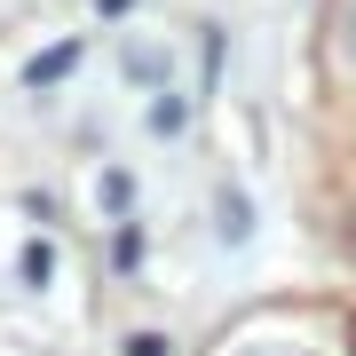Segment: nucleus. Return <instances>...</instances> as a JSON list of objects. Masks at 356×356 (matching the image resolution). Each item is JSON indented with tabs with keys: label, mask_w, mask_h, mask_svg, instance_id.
I'll use <instances>...</instances> for the list:
<instances>
[{
	"label": "nucleus",
	"mask_w": 356,
	"mask_h": 356,
	"mask_svg": "<svg viewBox=\"0 0 356 356\" xmlns=\"http://www.w3.org/2000/svg\"><path fill=\"white\" fill-rule=\"evenodd\" d=\"M79 56H88L79 40H56V48H40L32 64H24V88H56L64 72H79Z\"/></svg>",
	"instance_id": "1"
},
{
	"label": "nucleus",
	"mask_w": 356,
	"mask_h": 356,
	"mask_svg": "<svg viewBox=\"0 0 356 356\" xmlns=\"http://www.w3.org/2000/svg\"><path fill=\"white\" fill-rule=\"evenodd\" d=\"M95 198H103V214H119V222H127V206H135V175H127V166H111V175L95 182Z\"/></svg>",
	"instance_id": "2"
},
{
	"label": "nucleus",
	"mask_w": 356,
	"mask_h": 356,
	"mask_svg": "<svg viewBox=\"0 0 356 356\" xmlns=\"http://www.w3.org/2000/svg\"><path fill=\"white\" fill-rule=\"evenodd\" d=\"M111 269H143V229H135V222H119V238H111Z\"/></svg>",
	"instance_id": "3"
},
{
	"label": "nucleus",
	"mask_w": 356,
	"mask_h": 356,
	"mask_svg": "<svg viewBox=\"0 0 356 356\" xmlns=\"http://www.w3.org/2000/svg\"><path fill=\"white\" fill-rule=\"evenodd\" d=\"M127 79L159 88V79H166V56H159V48H127Z\"/></svg>",
	"instance_id": "4"
},
{
	"label": "nucleus",
	"mask_w": 356,
	"mask_h": 356,
	"mask_svg": "<svg viewBox=\"0 0 356 356\" xmlns=\"http://www.w3.org/2000/svg\"><path fill=\"white\" fill-rule=\"evenodd\" d=\"M222 238H229V245L245 238V198H238V191H222Z\"/></svg>",
	"instance_id": "5"
},
{
	"label": "nucleus",
	"mask_w": 356,
	"mask_h": 356,
	"mask_svg": "<svg viewBox=\"0 0 356 356\" xmlns=\"http://www.w3.org/2000/svg\"><path fill=\"white\" fill-rule=\"evenodd\" d=\"M48 269H56L48 245H24V285H48Z\"/></svg>",
	"instance_id": "6"
},
{
	"label": "nucleus",
	"mask_w": 356,
	"mask_h": 356,
	"mask_svg": "<svg viewBox=\"0 0 356 356\" xmlns=\"http://www.w3.org/2000/svg\"><path fill=\"white\" fill-rule=\"evenodd\" d=\"M119 356H166V332H127V348Z\"/></svg>",
	"instance_id": "7"
},
{
	"label": "nucleus",
	"mask_w": 356,
	"mask_h": 356,
	"mask_svg": "<svg viewBox=\"0 0 356 356\" xmlns=\"http://www.w3.org/2000/svg\"><path fill=\"white\" fill-rule=\"evenodd\" d=\"M341 48H348V64H356V0H348V16H341Z\"/></svg>",
	"instance_id": "8"
},
{
	"label": "nucleus",
	"mask_w": 356,
	"mask_h": 356,
	"mask_svg": "<svg viewBox=\"0 0 356 356\" xmlns=\"http://www.w3.org/2000/svg\"><path fill=\"white\" fill-rule=\"evenodd\" d=\"M95 8H103V16H127V0H95Z\"/></svg>",
	"instance_id": "9"
},
{
	"label": "nucleus",
	"mask_w": 356,
	"mask_h": 356,
	"mask_svg": "<svg viewBox=\"0 0 356 356\" xmlns=\"http://www.w3.org/2000/svg\"><path fill=\"white\" fill-rule=\"evenodd\" d=\"M245 356H301V348H245Z\"/></svg>",
	"instance_id": "10"
}]
</instances>
